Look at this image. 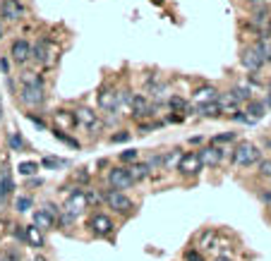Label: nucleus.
<instances>
[{
    "label": "nucleus",
    "instance_id": "nucleus-1",
    "mask_svg": "<svg viewBox=\"0 0 271 261\" xmlns=\"http://www.w3.org/2000/svg\"><path fill=\"white\" fill-rule=\"evenodd\" d=\"M22 101L27 106H39L44 101V84H41L39 75H34V72L22 75Z\"/></svg>",
    "mask_w": 271,
    "mask_h": 261
},
{
    "label": "nucleus",
    "instance_id": "nucleus-2",
    "mask_svg": "<svg viewBox=\"0 0 271 261\" xmlns=\"http://www.w3.org/2000/svg\"><path fill=\"white\" fill-rule=\"evenodd\" d=\"M259 156H261V151L252 142H240L233 149V163L240 165V168H249V165L259 163Z\"/></svg>",
    "mask_w": 271,
    "mask_h": 261
},
{
    "label": "nucleus",
    "instance_id": "nucleus-3",
    "mask_svg": "<svg viewBox=\"0 0 271 261\" xmlns=\"http://www.w3.org/2000/svg\"><path fill=\"white\" fill-rule=\"evenodd\" d=\"M202 168H204V163H202V158H199L197 151L183 153L180 161H178V165H175V170L183 175V177H195V175L202 173Z\"/></svg>",
    "mask_w": 271,
    "mask_h": 261
},
{
    "label": "nucleus",
    "instance_id": "nucleus-4",
    "mask_svg": "<svg viewBox=\"0 0 271 261\" xmlns=\"http://www.w3.org/2000/svg\"><path fill=\"white\" fill-rule=\"evenodd\" d=\"M197 153H199V158H202L204 168H216V165H221L228 158V156H230V151H228V149H223V146H216V144L204 146V149H199Z\"/></svg>",
    "mask_w": 271,
    "mask_h": 261
},
{
    "label": "nucleus",
    "instance_id": "nucleus-5",
    "mask_svg": "<svg viewBox=\"0 0 271 261\" xmlns=\"http://www.w3.org/2000/svg\"><path fill=\"white\" fill-rule=\"evenodd\" d=\"M103 199H106V204H108L113 211H118V213H130L132 208H134V201H132L125 192H120V189H110V192H106Z\"/></svg>",
    "mask_w": 271,
    "mask_h": 261
},
{
    "label": "nucleus",
    "instance_id": "nucleus-6",
    "mask_svg": "<svg viewBox=\"0 0 271 261\" xmlns=\"http://www.w3.org/2000/svg\"><path fill=\"white\" fill-rule=\"evenodd\" d=\"M87 206H89L87 192H84V189H75L72 194L67 196V201H65V213L70 218H75V216H79V213H82Z\"/></svg>",
    "mask_w": 271,
    "mask_h": 261
},
{
    "label": "nucleus",
    "instance_id": "nucleus-7",
    "mask_svg": "<svg viewBox=\"0 0 271 261\" xmlns=\"http://www.w3.org/2000/svg\"><path fill=\"white\" fill-rule=\"evenodd\" d=\"M108 182L113 189H120V192H122V189H130V187L134 185V180H132V175L127 168H113L108 173Z\"/></svg>",
    "mask_w": 271,
    "mask_h": 261
},
{
    "label": "nucleus",
    "instance_id": "nucleus-8",
    "mask_svg": "<svg viewBox=\"0 0 271 261\" xmlns=\"http://www.w3.org/2000/svg\"><path fill=\"white\" fill-rule=\"evenodd\" d=\"M89 228L98 237H108L110 232H113V220L106 213H96V216H91V220H89Z\"/></svg>",
    "mask_w": 271,
    "mask_h": 261
},
{
    "label": "nucleus",
    "instance_id": "nucleus-9",
    "mask_svg": "<svg viewBox=\"0 0 271 261\" xmlns=\"http://www.w3.org/2000/svg\"><path fill=\"white\" fill-rule=\"evenodd\" d=\"M75 122L77 125H82V127H87L89 132H96L98 127H101L98 115L94 113V110H89V108H77L75 110Z\"/></svg>",
    "mask_w": 271,
    "mask_h": 261
},
{
    "label": "nucleus",
    "instance_id": "nucleus-10",
    "mask_svg": "<svg viewBox=\"0 0 271 261\" xmlns=\"http://www.w3.org/2000/svg\"><path fill=\"white\" fill-rule=\"evenodd\" d=\"M98 108L106 110V113H115V110L120 108L118 91H113V89H103V91L98 94Z\"/></svg>",
    "mask_w": 271,
    "mask_h": 261
},
{
    "label": "nucleus",
    "instance_id": "nucleus-11",
    "mask_svg": "<svg viewBox=\"0 0 271 261\" xmlns=\"http://www.w3.org/2000/svg\"><path fill=\"white\" fill-rule=\"evenodd\" d=\"M130 108H132V115L134 118H147V115H152V103H149V98L142 96V94H134L130 98Z\"/></svg>",
    "mask_w": 271,
    "mask_h": 261
},
{
    "label": "nucleus",
    "instance_id": "nucleus-12",
    "mask_svg": "<svg viewBox=\"0 0 271 261\" xmlns=\"http://www.w3.org/2000/svg\"><path fill=\"white\" fill-rule=\"evenodd\" d=\"M218 98V89L211 87V84H204V87H199L192 94V103L195 106H204V103H211V101H216Z\"/></svg>",
    "mask_w": 271,
    "mask_h": 261
},
{
    "label": "nucleus",
    "instance_id": "nucleus-13",
    "mask_svg": "<svg viewBox=\"0 0 271 261\" xmlns=\"http://www.w3.org/2000/svg\"><path fill=\"white\" fill-rule=\"evenodd\" d=\"M216 103H218V108H221V113H226V115H235V113H240V103H238V98L233 96V91L218 94Z\"/></svg>",
    "mask_w": 271,
    "mask_h": 261
},
{
    "label": "nucleus",
    "instance_id": "nucleus-14",
    "mask_svg": "<svg viewBox=\"0 0 271 261\" xmlns=\"http://www.w3.org/2000/svg\"><path fill=\"white\" fill-rule=\"evenodd\" d=\"M240 63H242V67L249 70V72H259L261 67H264V63H261V58L257 55L254 48H245L242 55H240Z\"/></svg>",
    "mask_w": 271,
    "mask_h": 261
},
{
    "label": "nucleus",
    "instance_id": "nucleus-15",
    "mask_svg": "<svg viewBox=\"0 0 271 261\" xmlns=\"http://www.w3.org/2000/svg\"><path fill=\"white\" fill-rule=\"evenodd\" d=\"M0 12H3V17L5 20H10V22H17L20 17L24 15V8L20 5V0H3V5H0Z\"/></svg>",
    "mask_w": 271,
    "mask_h": 261
},
{
    "label": "nucleus",
    "instance_id": "nucleus-16",
    "mask_svg": "<svg viewBox=\"0 0 271 261\" xmlns=\"http://www.w3.org/2000/svg\"><path fill=\"white\" fill-rule=\"evenodd\" d=\"M10 55H12V60H15L17 65H20V63H27V60L32 58V46L27 44V41H15V44H12Z\"/></svg>",
    "mask_w": 271,
    "mask_h": 261
},
{
    "label": "nucleus",
    "instance_id": "nucleus-17",
    "mask_svg": "<svg viewBox=\"0 0 271 261\" xmlns=\"http://www.w3.org/2000/svg\"><path fill=\"white\" fill-rule=\"evenodd\" d=\"M53 213L48 211V208H39L36 213H34V225L39 230H48V228H53Z\"/></svg>",
    "mask_w": 271,
    "mask_h": 261
},
{
    "label": "nucleus",
    "instance_id": "nucleus-18",
    "mask_svg": "<svg viewBox=\"0 0 271 261\" xmlns=\"http://www.w3.org/2000/svg\"><path fill=\"white\" fill-rule=\"evenodd\" d=\"M216 239H218V232H216L214 228L202 230V232L197 235V244H199V251H202V249H211Z\"/></svg>",
    "mask_w": 271,
    "mask_h": 261
},
{
    "label": "nucleus",
    "instance_id": "nucleus-19",
    "mask_svg": "<svg viewBox=\"0 0 271 261\" xmlns=\"http://www.w3.org/2000/svg\"><path fill=\"white\" fill-rule=\"evenodd\" d=\"M12 189H15V185H12V175L8 173V170H3V173H0V206L8 201V196L12 194Z\"/></svg>",
    "mask_w": 271,
    "mask_h": 261
},
{
    "label": "nucleus",
    "instance_id": "nucleus-20",
    "mask_svg": "<svg viewBox=\"0 0 271 261\" xmlns=\"http://www.w3.org/2000/svg\"><path fill=\"white\" fill-rule=\"evenodd\" d=\"M245 118H247V122H254V120H261L264 118V106L261 103H257V101H247V108H245Z\"/></svg>",
    "mask_w": 271,
    "mask_h": 261
},
{
    "label": "nucleus",
    "instance_id": "nucleus-21",
    "mask_svg": "<svg viewBox=\"0 0 271 261\" xmlns=\"http://www.w3.org/2000/svg\"><path fill=\"white\" fill-rule=\"evenodd\" d=\"M197 115H202V118H216L221 115V108H218L216 101H211V103H204V106H195Z\"/></svg>",
    "mask_w": 271,
    "mask_h": 261
},
{
    "label": "nucleus",
    "instance_id": "nucleus-22",
    "mask_svg": "<svg viewBox=\"0 0 271 261\" xmlns=\"http://www.w3.org/2000/svg\"><path fill=\"white\" fill-rule=\"evenodd\" d=\"M132 175V180L134 182H140V180H144V177H149V173H152V165L149 163H134L132 168H127Z\"/></svg>",
    "mask_w": 271,
    "mask_h": 261
},
{
    "label": "nucleus",
    "instance_id": "nucleus-23",
    "mask_svg": "<svg viewBox=\"0 0 271 261\" xmlns=\"http://www.w3.org/2000/svg\"><path fill=\"white\" fill-rule=\"evenodd\" d=\"M252 48L257 51V55L261 58V63H264V65L271 63V44H269V41H259V44H254Z\"/></svg>",
    "mask_w": 271,
    "mask_h": 261
},
{
    "label": "nucleus",
    "instance_id": "nucleus-24",
    "mask_svg": "<svg viewBox=\"0 0 271 261\" xmlns=\"http://www.w3.org/2000/svg\"><path fill=\"white\" fill-rule=\"evenodd\" d=\"M24 235H27V239H29V244H32V247H41V244H44V235L39 232L36 225H29Z\"/></svg>",
    "mask_w": 271,
    "mask_h": 261
},
{
    "label": "nucleus",
    "instance_id": "nucleus-25",
    "mask_svg": "<svg viewBox=\"0 0 271 261\" xmlns=\"http://www.w3.org/2000/svg\"><path fill=\"white\" fill-rule=\"evenodd\" d=\"M55 122H58V125H63V127H72V125H77V122H75V113L58 110V113H55Z\"/></svg>",
    "mask_w": 271,
    "mask_h": 261
},
{
    "label": "nucleus",
    "instance_id": "nucleus-26",
    "mask_svg": "<svg viewBox=\"0 0 271 261\" xmlns=\"http://www.w3.org/2000/svg\"><path fill=\"white\" fill-rule=\"evenodd\" d=\"M17 170H20L22 175H34L36 170H39V165L34 163V161H24V163L17 165Z\"/></svg>",
    "mask_w": 271,
    "mask_h": 261
},
{
    "label": "nucleus",
    "instance_id": "nucleus-27",
    "mask_svg": "<svg viewBox=\"0 0 271 261\" xmlns=\"http://www.w3.org/2000/svg\"><path fill=\"white\" fill-rule=\"evenodd\" d=\"M32 55L34 60H39V63H46V44H36L32 48Z\"/></svg>",
    "mask_w": 271,
    "mask_h": 261
},
{
    "label": "nucleus",
    "instance_id": "nucleus-28",
    "mask_svg": "<svg viewBox=\"0 0 271 261\" xmlns=\"http://www.w3.org/2000/svg\"><path fill=\"white\" fill-rule=\"evenodd\" d=\"M15 206H17L20 213H24V211H29V206H32V199H29V196H20V199L15 201Z\"/></svg>",
    "mask_w": 271,
    "mask_h": 261
},
{
    "label": "nucleus",
    "instance_id": "nucleus-29",
    "mask_svg": "<svg viewBox=\"0 0 271 261\" xmlns=\"http://www.w3.org/2000/svg\"><path fill=\"white\" fill-rule=\"evenodd\" d=\"M233 139H235V134H233V132H228V134H218V137H214V142H211V144H216V146H223V144L233 142Z\"/></svg>",
    "mask_w": 271,
    "mask_h": 261
},
{
    "label": "nucleus",
    "instance_id": "nucleus-30",
    "mask_svg": "<svg viewBox=\"0 0 271 261\" xmlns=\"http://www.w3.org/2000/svg\"><path fill=\"white\" fill-rule=\"evenodd\" d=\"M168 103H171V108H173V110H185V108H187V103H185L180 96H171Z\"/></svg>",
    "mask_w": 271,
    "mask_h": 261
},
{
    "label": "nucleus",
    "instance_id": "nucleus-31",
    "mask_svg": "<svg viewBox=\"0 0 271 261\" xmlns=\"http://www.w3.org/2000/svg\"><path fill=\"white\" fill-rule=\"evenodd\" d=\"M44 165L46 168H60V165H65V161H63V158H51V156H48V158H44Z\"/></svg>",
    "mask_w": 271,
    "mask_h": 261
},
{
    "label": "nucleus",
    "instance_id": "nucleus-32",
    "mask_svg": "<svg viewBox=\"0 0 271 261\" xmlns=\"http://www.w3.org/2000/svg\"><path fill=\"white\" fill-rule=\"evenodd\" d=\"M0 261H20V254H17L15 249H8V251L0 254Z\"/></svg>",
    "mask_w": 271,
    "mask_h": 261
},
{
    "label": "nucleus",
    "instance_id": "nucleus-33",
    "mask_svg": "<svg viewBox=\"0 0 271 261\" xmlns=\"http://www.w3.org/2000/svg\"><path fill=\"white\" fill-rule=\"evenodd\" d=\"M259 173L264 177H271V161H259Z\"/></svg>",
    "mask_w": 271,
    "mask_h": 261
},
{
    "label": "nucleus",
    "instance_id": "nucleus-34",
    "mask_svg": "<svg viewBox=\"0 0 271 261\" xmlns=\"http://www.w3.org/2000/svg\"><path fill=\"white\" fill-rule=\"evenodd\" d=\"M134 158H137V151H134V149H127V151L120 153V161H125V163H127V161H134Z\"/></svg>",
    "mask_w": 271,
    "mask_h": 261
},
{
    "label": "nucleus",
    "instance_id": "nucleus-35",
    "mask_svg": "<svg viewBox=\"0 0 271 261\" xmlns=\"http://www.w3.org/2000/svg\"><path fill=\"white\" fill-rule=\"evenodd\" d=\"M185 261H204V259H202V251H187Z\"/></svg>",
    "mask_w": 271,
    "mask_h": 261
},
{
    "label": "nucleus",
    "instance_id": "nucleus-36",
    "mask_svg": "<svg viewBox=\"0 0 271 261\" xmlns=\"http://www.w3.org/2000/svg\"><path fill=\"white\" fill-rule=\"evenodd\" d=\"M55 137H58V139H63V142H65V144H70V146H77V142H75V139H70V137H65V134H63V132H60V130H55Z\"/></svg>",
    "mask_w": 271,
    "mask_h": 261
},
{
    "label": "nucleus",
    "instance_id": "nucleus-37",
    "mask_svg": "<svg viewBox=\"0 0 271 261\" xmlns=\"http://www.w3.org/2000/svg\"><path fill=\"white\" fill-rule=\"evenodd\" d=\"M22 146H24L22 137H17V134H15V137H12V149H22Z\"/></svg>",
    "mask_w": 271,
    "mask_h": 261
},
{
    "label": "nucleus",
    "instance_id": "nucleus-38",
    "mask_svg": "<svg viewBox=\"0 0 271 261\" xmlns=\"http://www.w3.org/2000/svg\"><path fill=\"white\" fill-rule=\"evenodd\" d=\"M127 139H130V134H127V132H125V134H115V137H113V142H127Z\"/></svg>",
    "mask_w": 271,
    "mask_h": 261
},
{
    "label": "nucleus",
    "instance_id": "nucleus-39",
    "mask_svg": "<svg viewBox=\"0 0 271 261\" xmlns=\"http://www.w3.org/2000/svg\"><path fill=\"white\" fill-rule=\"evenodd\" d=\"M214 261H233L230 256H214Z\"/></svg>",
    "mask_w": 271,
    "mask_h": 261
},
{
    "label": "nucleus",
    "instance_id": "nucleus-40",
    "mask_svg": "<svg viewBox=\"0 0 271 261\" xmlns=\"http://www.w3.org/2000/svg\"><path fill=\"white\" fill-rule=\"evenodd\" d=\"M34 261H46V259H41V256H36V259H34Z\"/></svg>",
    "mask_w": 271,
    "mask_h": 261
},
{
    "label": "nucleus",
    "instance_id": "nucleus-41",
    "mask_svg": "<svg viewBox=\"0 0 271 261\" xmlns=\"http://www.w3.org/2000/svg\"><path fill=\"white\" fill-rule=\"evenodd\" d=\"M0 118H3V106H0Z\"/></svg>",
    "mask_w": 271,
    "mask_h": 261
},
{
    "label": "nucleus",
    "instance_id": "nucleus-42",
    "mask_svg": "<svg viewBox=\"0 0 271 261\" xmlns=\"http://www.w3.org/2000/svg\"><path fill=\"white\" fill-rule=\"evenodd\" d=\"M0 36H3V29H0Z\"/></svg>",
    "mask_w": 271,
    "mask_h": 261
},
{
    "label": "nucleus",
    "instance_id": "nucleus-43",
    "mask_svg": "<svg viewBox=\"0 0 271 261\" xmlns=\"http://www.w3.org/2000/svg\"><path fill=\"white\" fill-rule=\"evenodd\" d=\"M269 149H271V142H269Z\"/></svg>",
    "mask_w": 271,
    "mask_h": 261
}]
</instances>
